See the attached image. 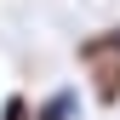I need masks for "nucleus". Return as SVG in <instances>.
<instances>
[{
  "label": "nucleus",
  "mask_w": 120,
  "mask_h": 120,
  "mask_svg": "<svg viewBox=\"0 0 120 120\" xmlns=\"http://www.w3.org/2000/svg\"><path fill=\"white\" fill-rule=\"evenodd\" d=\"M80 114V86H52L34 103V120H74Z\"/></svg>",
  "instance_id": "2"
},
{
  "label": "nucleus",
  "mask_w": 120,
  "mask_h": 120,
  "mask_svg": "<svg viewBox=\"0 0 120 120\" xmlns=\"http://www.w3.org/2000/svg\"><path fill=\"white\" fill-rule=\"evenodd\" d=\"M74 57H80L86 80H92V97L103 103V109H114L120 103V23L86 34L80 46H74Z\"/></svg>",
  "instance_id": "1"
},
{
  "label": "nucleus",
  "mask_w": 120,
  "mask_h": 120,
  "mask_svg": "<svg viewBox=\"0 0 120 120\" xmlns=\"http://www.w3.org/2000/svg\"><path fill=\"white\" fill-rule=\"evenodd\" d=\"M0 120H34V97L6 92V103H0Z\"/></svg>",
  "instance_id": "3"
}]
</instances>
